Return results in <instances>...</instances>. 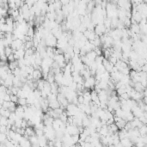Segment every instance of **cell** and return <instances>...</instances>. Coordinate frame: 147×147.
<instances>
[{"instance_id": "obj_1", "label": "cell", "mask_w": 147, "mask_h": 147, "mask_svg": "<svg viewBox=\"0 0 147 147\" xmlns=\"http://www.w3.org/2000/svg\"><path fill=\"white\" fill-rule=\"evenodd\" d=\"M85 56L87 57V59L89 60V61H94V60L95 59V58H96L97 55H96V54L95 53V51L91 50V51H89V52L86 53Z\"/></svg>"}, {"instance_id": "obj_2", "label": "cell", "mask_w": 147, "mask_h": 147, "mask_svg": "<svg viewBox=\"0 0 147 147\" xmlns=\"http://www.w3.org/2000/svg\"><path fill=\"white\" fill-rule=\"evenodd\" d=\"M139 129V134H140V136H146V133H147V127L146 125H143L142 126H140L139 128H138Z\"/></svg>"}, {"instance_id": "obj_3", "label": "cell", "mask_w": 147, "mask_h": 147, "mask_svg": "<svg viewBox=\"0 0 147 147\" xmlns=\"http://www.w3.org/2000/svg\"><path fill=\"white\" fill-rule=\"evenodd\" d=\"M9 69L10 71H13L14 69H16V67H18V63H17V60H14V61L10 62V64L8 65Z\"/></svg>"}, {"instance_id": "obj_4", "label": "cell", "mask_w": 147, "mask_h": 147, "mask_svg": "<svg viewBox=\"0 0 147 147\" xmlns=\"http://www.w3.org/2000/svg\"><path fill=\"white\" fill-rule=\"evenodd\" d=\"M17 103L20 106H24L27 105V99L25 97H19L17 100Z\"/></svg>"}, {"instance_id": "obj_5", "label": "cell", "mask_w": 147, "mask_h": 147, "mask_svg": "<svg viewBox=\"0 0 147 147\" xmlns=\"http://www.w3.org/2000/svg\"><path fill=\"white\" fill-rule=\"evenodd\" d=\"M13 49L11 48L10 47H5V48H4V55L6 57H8L10 54H11L12 53H13Z\"/></svg>"}, {"instance_id": "obj_6", "label": "cell", "mask_w": 147, "mask_h": 147, "mask_svg": "<svg viewBox=\"0 0 147 147\" xmlns=\"http://www.w3.org/2000/svg\"><path fill=\"white\" fill-rule=\"evenodd\" d=\"M10 102H15V103H17V100H18L17 95L11 94V95H10Z\"/></svg>"}, {"instance_id": "obj_7", "label": "cell", "mask_w": 147, "mask_h": 147, "mask_svg": "<svg viewBox=\"0 0 147 147\" xmlns=\"http://www.w3.org/2000/svg\"><path fill=\"white\" fill-rule=\"evenodd\" d=\"M7 139V136L5 133H0V144L3 142H4L5 140Z\"/></svg>"}, {"instance_id": "obj_8", "label": "cell", "mask_w": 147, "mask_h": 147, "mask_svg": "<svg viewBox=\"0 0 147 147\" xmlns=\"http://www.w3.org/2000/svg\"><path fill=\"white\" fill-rule=\"evenodd\" d=\"M7 60L8 61H10V62H11V61H14V60H16L15 59V58H14V54H13V53H12L11 54H10L8 57H7Z\"/></svg>"}]
</instances>
